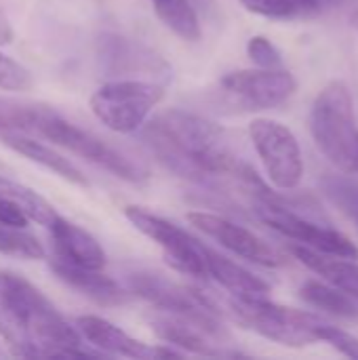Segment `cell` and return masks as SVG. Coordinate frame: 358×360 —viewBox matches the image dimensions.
Wrapping results in <instances>:
<instances>
[{
  "mask_svg": "<svg viewBox=\"0 0 358 360\" xmlns=\"http://www.w3.org/2000/svg\"><path fill=\"white\" fill-rule=\"evenodd\" d=\"M0 338L15 356L87 359L82 335L21 274L0 270Z\"/></svg>",
  "mask_w": 358,
  "mask_h": 360,
  "instance_id": "6da1fadb",
  "label": "cell"
},
{
  "mask_svg": "<svg viewBox=\"0 0 358 360\" xmlns=\"http://www.w3.org/2000/svg\"><path fill=\"white\" fill-rule=\"evenodd\" d=\"M146 146L173 173L209 184L217 177H241L243 165L226 143L224 131L186 110H169L156 116L143 131Z\"/></svg>",
  "mask_w": 358,
  "mask_h": 360,
  "instance_id": "7a4b0ae2",
  "label": "cell"
},
{
  "mask_svg": "<svg viewBox=\"0 0 358 360\" xmlns=\"http://www.w3.org/2000/svg\"><path fill=\"white\" fill-rule=\"evenodd\" d=\"M310 133L331 165L342 173H358V120L352 91L344 80H331L314 99Z\"/></svg>",
  "mask_w": 358,
  "mask_h": 360,
  "instance_id": "3957f363",
  "label": "cell"
},
{
  "mask_svg": "<svg viewBox=\"0 0 358 360\" xmlns=\"http://www.w3.org/2000/svg\"><path fill=\"white\" fill-rule=\"evenodd\" d=\"M230 312L245 329L289 348L317 344V331L325 323L310 312L274 304L266 295H234L230 300Z\"/></svg>",
  "mask_w": 358,
  "mask_h": 360,
  "instance_id": "277c9868",
  "label": "cell"
},
{
  "mask_svg": "<svg viewBox=\"0 0 358 360\" xmlns=\"http://www.w3.org/2000/svg\"><path fill=\"white\" fill-rule=\"evenodd\" d=\"M247 190L253 192V196L257 198V217L272 228L274 232L283 234L289 240H295L308 249L327 253V255H338V257H346V259H358V247L342 232L321 226L308 217H304L302 213L293 211L291 207H287L279 196H274L264 184L262 179L255 175Z\"/></svg>",
  "mask_w": 358,
  "mask_h": 360,
  "instance_id": "5b68a950",
  "label": "cell"
},
{
  "mask_svg": "<svg viewBox=\"0 0 358 360\" xmlns=\"http://www.w3.org/2000/svg\"><path fill=\"white\" fill-rule=\"evenodd\" d=\"M129 291L148 304H152L158 312H167L179 319H186L198 327H203L207 333L217 338L219 342L228 340V333L222 323V312L217 306L205 297L203 293L184 287L179 283L169 281L167 276L150 270H135L127 276Z\"/></svg>",
  "mask_w": 358,
  "mask_h": 360,
  "instance_id": "8992f818",
  "label": "cell"
},
{
  "mask_svg": "<svg viewBox=\"0 0 358 360\" xmlns=\"http://www.w3.org/2000/svg\"><path fill=\"white\" fill-rule=\"evenodd\" d=\"M165 86L156 80H112L91 95L95 118L116 133H135L162 101Z\"/></svg>",
  "mask_w": 358,
  "mask_h": 360,
  "instance_id": "52a82bcc",
  "label": "cell"
},
{
  "mask_svg": "<svg viewBox=\"0 0 358 360\" xmlns=\"http://www.w3.org/2000/svg\"><path fill=\"white\" fill-rule=\"evenodd\" d=\"M36 133L46 137L55 146H59V148H63V150H68V152L106 169V171H110L112 175H116L124 181L139 184V181L148 179V169L141 162H137L129 154L108 146L97 135L68 122L53 108L44 114Z\"/></svg>",
  "mask_w": 358,
  "mask_h": 360,
  "instance_id": "ba28073f",
  "label": "cell"
},
{
  "mask_svg": "<svg viewBox=\"0 0 358 360\" xmlns=\"http://www.w3.org/2000/svg\"><path fill=\"white\" fill-rule=\"evenodd\" d=\"M251 143L279 190H295L304 177V156L293 131L272 118H255L249 124Z\"/></svg>",
  "mask_w": 358,
  "mask_h": 360,
  "instance_id": "9c48e42d",
  "label": "cell"
},
{
  "mask_svg": "<svg viewBox=\"0 0 358 360\" xmlns=\"http://www.w3.org/2000/svg\"><path fill=\"white\" fill-rule=\"evenodd\" d=\"M124 217L152 243H156L165 259L171 268L179 270L181 274L194 276V278H209L207 276V245H203L198 238L188 234L177 224L154 215L141 207H127Z\"/></svg>",
  "mask_w": 358,
  "mask_h": 360,
  "instance_id": "30bf717a",
  "label": "cell"
},
{
  "mask_svg": "<svg viewBox=\"0 0 358 360\" xmlns=\"http://www.w3.org/2000/svg\"><path fill=\"white\" fill-rule=\"evenodd\" d=\"M222 89L226 95L236 99L247 110H270L285 103L298 89L295 78L283 70H238L222 78Z\"/></svg>",
  "mask_w": 358,
  "mask_h": 360,
  "instance_id": "8fae6325",
  "label": "cell"
},
{
  "mask_svg": "<svg viewBox=\"0 0 358 360\" xmlns=\"http://www.w3.org/2000/svg\"><path fill=\"white\" fill-rule=\"evenodd\" d=\"M188 221L196 230H200L205 236L213 238L224 249H228L230 253H234L247 262H253V264H260L266 268H279L285 264V257L272 245H268L255 232H251L222 215L205 213V211H190Z\"/></svg>",
  "mask_w": 358,
  "mask_h": 360,
  "instance_id": "7c38bea8",
  "label": "cell"
},
{
  "mask_svg": "<svg viewBox=\"0 0 358 360\" xmlns=\"http://www.w3.org/2000/svg\"><path fill=\"white\" fill-rule=\"evenodd\" d=\"M78 333L99 352L114 354V356H127V359H156V356H179L175 350L167 348H152L129 333H124L120 327L108 323L106 319L87 314L76 319Z\"/></svg>",
  "mask_w": 358,
  "mask_h": 360,
  "instance_id": "4fadbf2b",
  "label": "cell"
},
{
  "mask_svg": "<svg viewBox=\"0 0 358 360\" xmlns=\"http://www.w3.org/2000/svg\"><path fill=\"white\" fill-rule=\"evenodd\" d=\"M99 59L112 74H169V65L154 51L116 34L101 36Z\"/></svg>",
  "mask_w": 358,
  "mask_h": 360,
  "instance_id": "5bb4252c",
  "label": "cell"
},
{
  "mask_svg": "<svg viewBox=\"0 0 358 360\" xmlns=\"http://www.w3.org/2000/svg\"><path fill=\"white\" fill-rule=\"evenodd\" d=\"M49 232L57 259L89 270H101L106 266V251L84 228L68 221L57 213L55 219L49 224Z\"/></svg>",
  "mask_w": 358,
  "mask_h": 360,
  "instance_id": "9a60e30c",
  "label": "cell"
},
{
  "mask_svg": "<svg viewBox=\"0 0 358 360\" xmlns=\"http://www.w3.org/2000/svg\"><path fill=\"white\" fill-rule=\"evenodd\" d=\"M150 325L158 340H162L165 344L179 348L184 352L198 354V356H236L234 352H226L222 348L224 342H219L217 338L207 333L203 327H198L186 319H179V316H173L167 312H158L150 321Z\"/></svg>",
  "mask_w": 358,
  "mask_h": 360,
  "instance_id": "2e32d148",
  "label": "cell"
},
{
  "mask_svg": "<svg viewBox=\"0 0 358 360\" xmlns=\"http://www.w3.org/2000/svg\"><path fill=\"white\" fill-rule=\"evenodd\" d=\"M51 270L61 283H65L70 289L78 291L80 295L89 297L97 306H120L129 302V295L124 293V289L114 278L101 274L99 270L72 266L57 257L51 262Z\"/></svg>",
  "mask_w": 358,
  "mask_h": 360,
  "instance_id": "e0dca14e",
  "label": "cell"
},
{
  "mask_svg": "<svg viewBox=\"0 0 358 360\" xmlns=\"http://www.w3.org/2000/svg\"><path fill=\"white\" fill-rule=\"evenodd\" d=\"M291 253L302 262L308 270L319 274L325 283L342 289L352 300L358 302V264L357 259H346L338 255H327L304 245H291Z\"/></svg>",
  "mask_w": 358,
  "mask_h": 360,
  "instance_id": "ac0fdd59",
  "label": "cell"
},
{
  "mask_svg": "<svg viewBox=\"0 0 358 360\" xmlns=\"http://www.w3.org/2000/svg\"><path fill=\"white\" fill-rule=\"evenodd\" d=\"M0 139L4 141V146H8L17 154H21L25 158H30L32 162L49 169L51 173L59 175L61 179H65L70 184H76V186H89L82 171L76 165H72L63 154L55 152L51 146H46L42 141H36L34 137H30L25 133H15V131L0 133Z\"/></svg>",
  "mask_w": 358,
  "mask_h": 360,
  "instance_id": "d6986e66",
  "label": "cell"
},
{
  "mask_svg": "<svg viewBox=\"0 0 358 360\" xmlns=\"http://www.w3.org/2000/svg\"><path fill=\"white\" fill-rule=\"evenodd\" d=\"M207 276L219 283L232 295H266L270 291V285L266 281L234 264L232 259L219 255L211 247H207Z\"/></svg>",
  "mask_w": 358,
  "mask_h": 360,
  "instance_id": "ffe728a7",
  "label": "cell"
},
{
  "mask_svg": "<svg viewBox=\"0 0 358 360\" xmlns=\"http://www.w3.org/2000/svg\"><path fill=\"white\" fill-rule=\"evenodd\" d=\"M300 297L325 312V314H331V316H338V319H348V321H357L358 319V302L352 300L348 293H344L342 289L329 285V283H323V281H306L302 287H300Z\"/></svg>",
  "mask_w": 358,
  "mask_h": 360,
  "instance_id": "44dd1931",
  "label": "cell"
},
{
  "mask_svg": "<svg viewBox=\"0 0 358 360\" xmlns=\"http://www.w3.org/2000/svg\"><path fill=\"white\" fill-rule=\"evenodd\" d=\"M0 198H6V200L19 205L30 219H34L36 224H40L44 228H49V224L57 215L55 207L49 200H44L38 192H34L32 188H27L23 184L13 181L4 175H0Z\"/></svg>",
  "mask_w": 358,
  "mask_h": 360,
  "instance_id": "7402d4cb",
  "label": "cell"
},
{
  "mask_svg": "<svg viewBox=\"0 0 358 360\" xmlns=\"http://www.w3.org/2000/svg\"><path fill=\"white\" fill-rule=\"evenodd\" d=\"M160 21L179 38L194 42L200 38V21L188 0H150Z\"/></svg>",
  "mask_w": 358,
  "mask_h": 360,
  "instance_id": "603a6c76",
  "label": "cell"
},
{
  "mask_svg": "<svg viewBox=\"0 0 358 360\" xmlns=\"http://www.w3.org/2000/svg\"><path fill=\"white\" fill-rule=\"evenodd\" d=\"M51 108L40 103H25L11 97H0V133H36L40 120Z\"/></svg>",
  "mask_w": 358,
  "mask_h": 360,
  "instance_id": "cb8c5ba5",
  "label": "cell"
},
{
  "mask_svg": "<svg viewBox=\"0 0 358 360\" xmlns=\"http://www.w3.org/2000/svg\"><path fill=\"white\" fill-rule=\"evenodd\" d=\"M325 198L358 228V179L352 173L327 175L321 179Z\"/></svg>",
  "mask_w": 358,
  "mask_h": 360,
  "instance_id": "d4e9b609",
  "label": "cell"
},
{
  "mask_svg": "<svg viewBox=\"0 0 358 360\" xmlns=\"http://www.w3.org/2000/svg\"><path fill=\"white\" fill-rule=\"evenodd\" d=\"M243 6L268 19H306L319 15L312 0H241Z\"/></svg>",
  "mask_w": 358,
  "mask_h": 360,
  "instance_id": "484cf974",
  "label": "cell"
},
{
  "mask_svg": "<svg viewBox=\"0 0 358 360\" xmlns=\"http://www.w3.org/2000/svg\"><path fill=\"white\" fill-rule=\"evenodd\" d=\"M0 253L19 259H44L42 243L25 232V228H11L0 224Z\"/></svg>",
  "mask_w": 358,
  "mask_h": 360,
  "instance_id": "4316f807",
  "label": "cell"
},
{
  "mask_svg": "<svg viewBox=\"0 0 358 360\" xmlns=\"http://www.w3.org/2000/svg\"><path fill=\"white\" fill-rule=\"evenodd\" d=\"M34 84L32 72L8 55L0 53V91H30Z\"/></svg>",
  "mask_w": 358,
  "mask_h": 360,
  "instance_id": "83f0119b",
  "label": "cell"
},
{
  "mask_svg": "<svg viewBox=\"0 0 358 360\" xmlns=\"http://www.w3.org/2000/svg\"><path fill=\"white\" fill-rule=\"evenodd\" d=\"M247 55H249V59L257 68H266V70L283 68V55H281V51L266 36H253L249 40V44H247Z\"/></svg>",
  "mask_w": 358,
  "mask_h": 360,
  "instance_id": "f1b7e54d",
  "label": "cell"
},
{
  "mask_svg": "<svg viewBox=\"0 0 358 360\" xmlns=\"http://www.w3.org/2000/svg\"><path fill=\"white\" fill-rule=\"evenodd\" d=\"M317 335H319V342L329 344L340 354H344L348 359H358V338H354L352 333H348L340 327H333L329 323H323L319 327Z\"/></svg>",
  "mask_w": 358,
  "mask_h": 360,
  "instance_id": "f546056e",
  "label": "cell"
},
{
  "mask_svg": "<svg viewBox=\"0 0 358 360\" xmlns=\"http://www.w3.org/2000/svg\"><path fill=\"white\" fill-rule=\"evenodd\" d=\"M27 221H30V217L25 215V211H23L19 205L11 202V200H6V198H0V224H2V226L27 228Z\"/></svg>",
  "mask_w": 358,
  "mask_h": 360,
  "instance_id": "4dcf8cb0",
  "label": "cell"
},
{
  "mask_svg": "<svg viewBox=\"0 0 358 360\" xmlns=\"http://www.w3.org/2000/svg\"><path fill=\"white\" fill-rule=\"evenodd\" d=\"M11 40H13V27H11L8 17H6L4 11L0 8V42L6 44V42H11Z\"/></svg>",
  "mask_w": 358,
  "mask_h": 360,
  "instance_id": "1f68e13d",
  "label": "cell"
},
{
  "mask_svg": "<svg viewBox=\"0 0 358 360\" xmlns=\"http://www.w3.org/2000/svg\"><path fill=\"white\" fill-rule=\"evenodd\" d=\"M312 2H314L317 11H319V15H321V13H325V11H329V8H335V6L344 4L346 0H312Z\"/></svg>",
  "mask_w": 358,
  "mask_h": 360,
  "instance_id": "d6a6232c",
  "label": "cell"
},
{
  "mask_svg": "<svg viewBox=\"0 0 358 360\" xmlns=\"http://www.w3.org/2000/svg\"><path fill=\"white\" fill-rule=\"evenodd\" d=\"M350 21H352V25H354V27H357V30H358V11H354V13H352Z\"/></svg>",
  "mask_w": 358,
  "mask_h": 360,
  "instance_id": "836d02e7",
  "label": "cell"
},
{
  "mask_svg": "<svg viewBox=\"0 0 358 360\" xmlns=\"http://www.w3.org/2000/svg\"><path fill=\"white\" fill-rule=\"evenodd\" d=\"M0 169H2V167H0Z\"/></svg>",
  "mask_w": 358,
  "mask_h": 360,
  "instance_id": "e575fe53",
  "label": "cell"
}]
</instances>
